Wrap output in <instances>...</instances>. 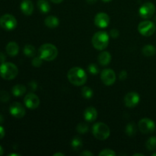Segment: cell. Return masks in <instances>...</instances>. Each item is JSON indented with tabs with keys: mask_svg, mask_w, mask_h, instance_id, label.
Segmentation results:
<instances>
[{
	"mask_svg": "<svg viewBox=\"0 0 156 156\" xmlns=\"http://www.w3.org/2000/svg\"><path fill=\"white\" fill-rule=\"evenodd\" d=\"M67 78L73 85L76 86H82L86 82L87 74L83 69L80 67H73L69 70Z\"/></svg>",
	"mask_w": 156,
	"mask_h": 156,
	"instance_id": "6da1fadb",
	"label": "cell"
},
{
	"mask_svg": "<svg viewBox=\"0 0 156 156\" xmlns=\"http://www.w3.org/2000/svg\"><path fill=\"white\" fill-rule=\"evenodd\" d=\"M39 56L44 61H53L57 57L58 50L52 44H44L40 47L38 50Z\"/></svg>",
	"mask_w": 156,
	"mask_h": 156,
	"instance_id": "7a4b0ae2",
	"label": "cell"
},
{
	"mask_svg": "<svg viewBox=\"0 0 156 156\" xmlns=\"http://www.w3.org/2000/svg\"><path fill=\"white\" fill-rule=\"evenodd\" d=\"M91 44L96 50H105L109 44V35L106 31H104V30L96 32L92 37Z\"/></svg>",
	"mask_w": 156,
	"mask_h": 156,
	"instance_id": "3957f363",
	"label": "cell"
},
{
	"mask_svg": "<svg viewBox=\"0 0 156 156\" xmlns=\"http://www.w3.org/2000/svg\"><path fill=\"white\" fill-rule=\"evenodd\" d=\"M18 74V69L12 62H5L0 66V76L5 80H12Z\"/></svg>",
	"mask_w": 156,
	"mask_h": 156,
	"instance_id": "277c9868",
	"label": "cell"
},
{
	"mask_svg": "<svg viewBox=\"0 0 156 156\" xmlns=\"http://www.w3.org/2000/svg\"><path fill=\"white\" fill-rule=\"evenodd\" d=\"M92 133L98 140H106L111 134L109 126L102 122H98L92 126Z\"/></svg>",
	"mask_w": 156,
	"mask_h": 156,
	"instance_id": "5b68a950",
	"label": "cell"
},
{
	"mask_svg": "<svg viewBox=\"0 0 156 156\" xmlns=\"http://www.w3.org/2000/svg\"><path fill=\"white\" fill-rule=\"evenodd\" d=\"M17 20L10 14H5L0 18V27L6 30H12L17 27Z\"/></svg>",
	"mask_w": 156,
	"mask_h": 156,
	"instance_id": "8992f818",
	"label": "cell"
},
{
	"mask_svg": "<svg viewBox=\"0 0 156 156\" xmlns=\"http://www.w3.org/2000/svg\"><path fill=\"white\" fill-rule=\"evenodd\" d=\"M155 24L150 21H143L138 25V31L140 34L145 37L152 36L155 33Z\"/></svg>",
	"mask_w": 156,
	"mask_h": 156,
	"instance_id": "52a82bcc",
	"label": "cell"
},
{
	"mask_svg": "<svg viewBox=\"0 0 156 156\" xmlns=\"http://www.w3.org/2000/svg\"><path fill=\"white\" fill-rule=\"evenodd\" d=\"M138 127L143 134L152 133L155 129V123L149 118H143L139 121Z\"/></svg>",
	"mask_w": 156,
	"mask_h": 156,
	"instance_id": "ba28073f",
	"label": "cell"
},
{
	"mask_svg": "<svg viewBox=\"0 0 156 156\" xmlns=\"http://www.w3.org/2000/svg\"><path fill=\"white\" fill-rule=\"evenodd\" d=\"M155 12V6L151 2L144 3L139 9V14L141 18L144 19H149L153 16Z\"/></svg>",
	"mask_w": 156,
	"mask_h": 156,
	"instance_id": "9c48e42d",
	"label": "cell"
},
{
	"mask_svg": "<svg viewBox=\"0 0 156 156\" xmlns=\"http://www.w3.org/2000/svg\"><path fill=\"white\" fill-rule=\"evenodd\" d=\"M101 79L105 85H114L116 81V73L111 69H105L101 73Z\"/></svg>",
	"mask_w": 156,
	"mask_h": 156,
	"instance_id": "30bf717a",
	"label": "cell"
},
{
	"mask_svg": "<svg viewBox=\"0 0 156 156\" xmlns=\"http://www.w3.org/2000/svg\"><path fill=\"white\" fill-rule=\"evenodd\" d=\"M9 112L11 115L13 116L14 117L18 119L22 118L25 115V108L19 102H14L10 105L9 108Z\"/></svg>",
	"mask_w": 156,
	"mask_h": 156,
	"instance_id": "8fae6325",
	"label": "cell"
},
{
	"mask_svg": "<svg viewBox=\"0 0 156 156\" xmlns=\"http://www.w3.org/2000/svg\"><path fill=\"white\" fill-rule=\"evenodd\" d=\"M24 102L25 106L30 110L37 109L40 105L39 98L34 93H28L27 95H25Z\"/></svg>",
	"mask_w": 156,
	"mask_h": 156,
	"instance_id": "7c38bea8",
	"label": "cell"
},
{
	"mask_svg": "<svg viewBox=\"0 0 156 156\" xmlns=\"http://www.w3.org/2000/svg\"><path fill=\"white\" fill-rule=\"evenodd\" d=\"M94 24L99 28H105L110 24V17L105 12H99L94 17Z\"/></svg>",
	"mask_w": 156,
	"mask_h": 156,
	"instance_id": "4fadbf2b",
	"label": "cell"
},
{
	"mask_svg": "<svg viewBox=\"0 0 156 156\" xmlns=\"http://www.w3.org/2000/svg\"><path fill=\"white\" fill-rule=\"evenodd\" d=\"M140 97L138 93L134 92H129L126 94L124 98V104L126 107L129 108H134L140 103Z\"/></svg>",
	"mask_w": 156,
	"mask_h": 156,
	"instance_id": "5bb4252c",
	"label": "cell"
},
{
	"mask_svg": "<svg viewBox=\"0 0 156 156\" xmlns=\"http://www.w3.org/2000/svg\"><path fill=\"white\" fill-rule=\"evenodd\" d=\"M20 8H21V12L24 15L28 16L33 13L34 5V3L32 2L31 0H23L21 3Z\"/></svg>",
	"mask_w": 156,
	"mask_h": 156,
	"instance_id": "9a60e30c",
	"label": "cell"
},
{
	"mask_svg": "<svg viewBox=\"0 0 156 156\" xmlns=\"http://www.w3.org/2000/svg\"><path fill=\"white\" fill-rule=\"evenodd\" d=\"M98 117V111L94 107H88L84 111V118L88 122H93Z\"/></svg>",
	"mask_w": 156,
	"mask_h": 156,
	"instance_id": "2e32d148",
	"label": "cell"
},
{
	"mask_svg": "<svg viewBox=\"0 0 156 156\" xmlns=\"http://www.w3.org/2000/svg\"><path fill=\"white\" fill-rule=\"evenodd\" d=\"M6 53L10 56H15L19 53V46L15 42H9L6 46Z\"/></svg>",
	"mask_w": 156,
	"mask_h": 156,
	"instance_id": "e0dca14e",
	"label": "cell"
},
{
	"mask_svg": "<svg viewBox=\"0 0 156 156\" xmlns=\"http://www.w3.org/2000/svg\"><path fill=\"white\" fill-rule=\"evenodd\" d=\"M98 62L103 66H106L111 62V55L109 52L103 51L98 55Z\"/></svg>",
	"mask_w": 156,
	"mask_h": 156,
	"instance_id": "ac0fdd59",
	"label": "cell"
},
{
	"mask_svg": "<svg viewBox=\"0 0 156 156\" xmlns=\"http://www.w3.org/2000/svg\"><path fill=\"white\" fill-rule=\"evenodd\" d=\"M44 24L49 28H55V27H57L59 24V18H56V16H53V15H50V16H47V18L44 20Z\"/></svg>",
	"mask_w": 156,
	"mask_h": 156,
	"instance_id": "d6986e66",
	"label": "cell"
},
{
	"mask_svg": "<svg viewBox=\"0 0 156 156\" xmlns=\"http://www.w3.org/2000/svg\"><path fill=\"white\" fill-rule=\"evenodd\" d=\"M37 8L41 13L47 14L50 11V5L47 0H38Z\"/></svg>",
	"mask_w": 156,
	"mask_h": 156,
	"instance_id": "ffe728a7",
	"label": "cell"
},
{
	"mask_svg": "<svg viewBox=\"0 0 156 156\" xmlns=\"http://www.w3.org/2000/svg\"><path fill=\"white\" fill-rule=\"evenodd\" d=\"M26 87L23 85H16L12 88V92L15 97H21L26 92Z\"/></svg>",
	"mask_w": 156,
	"mask_h": 156,
	"instance_id": "44dd1931",
	"label": "cell"
},
{
	"mask_svg": "<svg viewBox=\"0 0 156 156\" xmlns=\"http://www.w3.org/2000/svg\"><path fill=\"white\" fill-rule=\"evenodd\" d=\"M142 53L145 56H152L156 53V48L153 45L151 44H148L143 47V50H142Z\"/></svg>",
	"mask_w": 156,
	"mask_h": 156,
	"instance_id": "7402d4cb",
	"label": "cell"
},
{
	"mask_svg": "<svg viewBox=\"0 0 156 156\" xmlns=\"http://www.w3.org/2000/svg\"><path fill=\"white\" fill-rule=\"evenodd\" d=\"M23 53L25 56H28V57H33L36 55V49L33 45L27 44V45L24 46V49H23Z\"/></svg>",
	"mask_w": 156,
	"mask_h": 156,
	"instance_id": "603a6c76",
	"label": "cell"
},
{
	"mask_svg": "<svg viewBox=\"0 0 156 156\" xmlns=\"http://www.w3.org/2000/svg\"><path fill=\"white\" fill-rule=\"evenodd\" d=\"M71 146L72 148H73L75 151L80 150V149H82V146H83V142H82V139L79 138V137L78 136H76L72 140Z\"/></svg>",
	"mask_w": 156,
	"mask_h": 156,
	"instance_id": "cb8c5ba5",
	"label": "cell"
},
{
	"mask_svg": "<svg viewBox=\"0 0 156 156\" xmlns=\"http://www.w3.org/2000/svg\"><path fill=\"white\" fill-rule=\"evenodd\" d=\"M125 133L129 136H133L136 133V127L133 123H128L125 128Z\"/></svg>",
	"mask_w": 156,
	"mask_h": 156,
	"instance_id": "d4e9b609",
	"label": "cell"
},
{
	"mask_svg": "<svg viewBox=\"0 0 156 156\" xmlns=\"http://www.w3.org/2000/svg\"><path fill=\"white\" fill-rule=\"evenodd\" d=\"M146 147L149 151H155L156 150V137L152 136L146 143Z\"/></svg>",
	"mask_w": 156,
	"mask_h": 156,
	"instance_id": "484cf974",
	"label": "cell"
},
{
	"mask_svg": "<svg viewBox=\"0 0 156 156\" xmlns=\"http://www.w3.org/2000/svg\"><path fill=\"white\" fill-rule=\"evenodd\" d=\"M82 97L86 99L91 98L93 96V91L91 88L88 86H85L82 88Z\"/></svg>",
	"mask_w": 156,
	"mask_h": 156,
	"instance_id": "4316f807",
	"label": "cell"
},
{
	"mask_svg": "<svg viewBox=\"0 0 156 156\" xmlns=\"http://www.w3.org/2000/svg\"><path fill=\"white\" fill-rule=\"evenodd\" d=\"M76 130L80 134H85L87 133L89 130V127H88V125L86 124L85 123H80L77 125L76 126Z\"/></svg>",
	"mask_w": 156,
	"mask_h": 156,
	"instance_id": "83f0119b",
	"label": "cell"
},
{
	"mask_svg": "<svg viewBox=\"0 0 156 156\" xmlns=\"http://www.w3.org/2000/svg\"><path fill=\"white\" fill-rule=\"evenodd\" d=\"M88 70L91 74L92 75H97L99 73V68L96 64L91 63L89 64L88 66Z\"/></svg>",
	"mask_w": 156,
	"mask_h": 156,
	"instance_id": "f1b7e54d",
	"label": "cell"
},
{
	"mask_svg": "<svg viewBox=\"0 0 156 156\" xmlns=\"http://www.w3.org/2000/svg\"><path fill=\"white\" fill-rule=\"evenodd\" d=\"M10 99V95L9 93L5 91H0V101L3 102V103H6Z\"/></svg>",
	"mask_w": 156,
	"mask_h": 156,
	"instance_id": "f546056e",
	"label": "cell"
},
{
	"mask_svg": "<svg viewBox=\"0 0 156 156\" xmlns=\"http://www.w3.org/2000/svg\"><path fill=\"white\" fill-rule=\"evenodd\" d=\"M43 61L44 60L41 59V56H36V57H34L33 59H32L31 63L32 65H33V66L38 68V67L41 66V65L43 64Z\"/></svg>",
	"mask_w": 156,
	"mask_h": 156,
	"instance_id": "4dcf8cb0",
	"label": "cell"
},
{
	"mask_svg": "<svg viewBox=\"0 0 156 156\" xmlns=\"http://www.w3.org/2000/svg\"><path fill=\"white\" fill-rule=\"evenodd\" d=\"M99 155L100 156H115L116 153L114 151L112 150V149H106L102 150L101 152L99 153Z\"/></svg>",
	"mask_w": 156,
	"mask_h": 156,
	"instance_id": "1f68e13d",
	"label": "cell"
},
{
	"mask_svg": "<svg viewBox=\"0 0 156 156\" xmlns=\"http://www.w3.org/2000/svg\"><path fill=\"white\" fill-rule=\"evenodd\" d=\"M119 34H120L119 30L116 28L112 29V30H111V31H110V36L112 37L113 38H117V37L119 36Z\"/></svg>",
	"mask_w": 156,
	"mask_h": 156,
	"instance_id": "d6a6232c",
	"label": "cell"
},
{
	"mask_svg": "<svg viewBox=\"0 0 156 156\" xmlns=\"http://www.w3.org/2000/svg\"><path fill=\"white\" fill-rule=\"evenodd\" d=\"M127 78V73H126V70H123L120 73V75H119V79L120 80H125V79Z\"/></svg>",
	"mask_w": 156,
	"mask_h": 156,
	"instance_id": "836d02e7",
	"label": "cell"
},
{
	"mask_svg": "<svg viewBox=\"0 0 156 156\" xmlns=\"http://www.w3.org/2000/svg\"><path fill=\"white\" fill-rule=\"evenodd\" d=\"M29 87H30V88L32 91H36L37 88V82H34V81H32V82H30V83H29Z\"/></svg>",
	"mask_w": 156,
	"mask_h": 156,
	"instance_id": "e575fe53",
	"label": "cell"
},
{
	"mask_svg": "<svg viewBox=\"0 0 156 156\" xmlns=\"http://www.w3.org/2000/svg\"><path fill=\"white\" fill-rule=\"evenodd\" d=\"M80 155H82V156H93L94 155V154H93L92 152H90V151L85 150V151H84V152H81Z\"/></svg>",
	"mask_w": 156,
	"mask_h": 156,
	"instance_id": "d590c367",
	"label": "cell"
},
{
	"mask_svg": "<svg viewBox=\"0 0 156 156\" xmlns=\"http://www.w3.org/2000/svg\"><path fill=\"white\" fill-rule=\"evenodd\" d=\"M5 59H6L5 55L3 53H2V52H0V62H1V63L5 62Z\"/></svg>",
	"mask_w": 156,
	"mask_h": 156,
	"instance_id": "8d00e7d4",
	"label": "cell"
},
{
	"mask_svg": "<svg viewBox=\"0 0 156 156\" xmlns=\"http://www.w3.org/2000/svg\"><path fill=\"white\" fill-rule=\"evenodd\" d=\"M5 129L2 126H0V140L3 138L5 136Z\"/></svg>",
	"mask_w": 156,
	"mask_h": 156,
	"instance_id": "74e56055",
	"label": "cell"
},
{
	"mask_svg": "<svg viewBox=\"0 0 156 156\" xmlns=\"http://www.w3.org/2000/svg\"><path fill=\"white\" fill-rule=\"evenodd\" d=\"M85 1H86L87 3H88V4L92 5V4H94L98 0H85Z\"/></svg>",
	"mask_w": 156,
	"mask_h": 156,
	"instance_id": "f35d334b",
	"label": "cell"
},
{
	"mask_svg": "<svg viewBox=\"0 0 156 156\" xmlns=\"http://www.w3.org/2000/svg\"><path fill=\"white\" fill-rule=\"evenodd\" d=\"M50 1H51L52 2L55 3V4H59V3L62 2L63 0H50Z\"/></svg>",
	"mask_w": 156,
	"mask_h": 156,
	"instance_id": "ab89813d",
	"label": "cell"
},
{
	"mask_svg": "<svg viewBox=\"0 0 156 156\" xmlns=\"http://www.w3.org/2000/svg\"><path fill=\"white\" fill-rule=\"evenodd\" d=\"M63 153H61V152H57V153H55L53 154V156H64Z\"/></svg>",
	"mask_w": 156,
	"mask_h": 156,
	"instance_id": "60d3db41",
	"label": "cell"
},
{
	"mask_svg": "<svg viewBox=\"0 0 156 156\" xmlns=\"http://www.w3.org/2000/svg\"><path fill=\"white\" fill-rule=\"evenodd\" d=\"M3 153H4V151H3V148L0 146V156L2 155Z\"/></svg>",
	"mask_w": 156,
	"mask_h": 156,
	"instance_id": "b9f144b4",
	"label": "cell"
},
{
	"mask_svg": "<svg viewBox=\"0 0 156 156\" xmlns=\"http://www.w3.org/2000/svg\"><path fill=\"white\" fill-rule=\"evenodd\" d=\"M9 156H21L20 154H17V153H12V154H9Z\"/></svg>",
	"mask_w": 156,
	"mask_h": 156,
	"instance_id": "7bdbcfd3",
	"label": "cell"
},
{
	"mask_svg": "<svg viewBox=\"0 0 156 156\" xmlns=\"http://www.w3.org/2000/svg\"><path fill=\"white\" fill-rule=\"evenodd\" d=\"M3 121H4V118H3L1 114H0V123H3Z\"/></svg>",
	"mask_w": 156,
	"mask_h": 156,
	"instance_id": "ee69618b",
	"label": "cell"
},
{
	"mask_svg": "<svg viewBox=\"0 0 156 156\" xmlns=\"http://www.w3.org/2000/svg\"><path fill=\"white\" fill-rule=\"evenodd\" d=\"M134 156H144L143 154H140V153H136V154H134Z\"/></svg>",
	"mask_w": 156,
	"mask_h": 156,
	"instance_id": "f6af8a7d",
	"label": "cell"
},
{
	"mask_svg": "<svg viewBox=\"0 0 156 156\" xmlns=\"http://www.w3.org/2000/svg\"><path fill=\"white\" fill-rule=\"evenodd\" d=\"M102 1L105 2H111L112 0H102Z\"/></svg>",
	"mask_w": 156,
	"mask_h": 156,
	"instance_id": "bcb514c9",
	"label": "cell"
},
{
	"mask_svg": "<svg viewBox=\"0 0 156 156\" xmlns=\"http://www.w3.org/2000/svg\"><path fill=\"white\" fill-rule=\"evenodd\" d=\"M152 156H156V152H155V153L152 154Z\"/></svg>",
	"mask_w": 156,
	"mask_h": 156,
	"instance_id": "7dc6e473",
	"label": "cell"
}]
</instances>
